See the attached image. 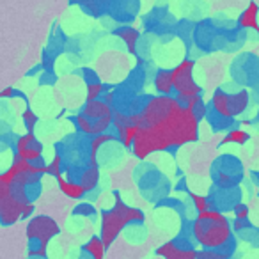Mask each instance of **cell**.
I'll return each instance as SVG.
<instances>
[{
	"label": "cell",
	"mask_w": 259,
	"mask_h": 259,
	"mask_svg": "<svg viewBox=\"0 0 259 259\" xmlns=\"http://www.w3.org/2000/svg\"><path fill=\"white\" fill-rule=\"evenodd\" d=\"M85 83H87L85 85V101L101 100V98L107 94V87H105V83H101L98 78L87 80Z\"/></svg>",
	"instance_id": "cell-19"
},
{
	"label": "cell",
	"mask_w": 259,
	"mask_h": 259,
	"mask_svg": "<svg viewBox=\"0 0 259 259\" xmlns=\"http://www.w3.org/2000/svg\"><path fill=\"white\" fill-rule=\"evenodd\" d=\"M156 255L163 259H199V250L192 236H176L156 248Z\"/></svg>",
	"instance_id": "cell-7"
},
{
	"label": "cell",
	"mask_w": 259,
	"mask_h": 259,
	"mask_svg": "<svg viewBox=\"0 0 259 259\" xmlns=\"http://www.w3.org/2000/svg\"><path fill=\"white\" fill-rule=\"evenodd\" d=\"M16 94V89L15 87H6L2 93H0V98H4V100H8V98H13Z\"/></svg>",
	"instance_id": "cell-28"
},
{
	"label": "cell",
	"mask_w": 259,
	"mask_h": 259,
	"mask_svg": "<svg viewBox=\"0 0 259 259\" xmlns=\"http://www.w3.org/2000/svg\"><path fill=\"white\" fill-rule=\"evenodd\" d=\"M236 250V241L227 247H222V248H201L199 250V259H231Z\"/></svg>",
	"instance_id": "cell-16"
},
{
	"label": "cell",
	"mask_w": 259,
	"mask_h": 259,
	"mask_svg": "<svg viewBox=\"0 0 259 259\" xmlns=\"http://www.w3.org/2000/svg\"><path fill=\"white\" fill-rule=\"evenodd\" d=\"M250 96L245 89H238L234 93L226 89H217L209 101V114L213 115L211 121L229 122L240 114H243L248 107Z\"/></svg>",
	"instance_id": "cell-5"
},
{
	"label": "cell",
	"mask_w": 259,
	"mask_h": 259,
	"mask_svg": "<svg viewBox=\"0 0 259 259\" xmlns=\"http://www.w3.org/2000/svg\"><path fill=\"white\" fill-rule=\"evenodd\" d=\"M57 183H59V188H61L62 194L69 199L80 201V199H83L87 195L85 188H83L76 180H68V178L61 176V178H57Z\"/></svg>",
	"instance_id": "cell-14"
},
{
	"label": "cell",
	"mask_w": 259,
	"mask_h": 259,
	"mask_svg": "<svg viewBox=\"0 0 259 259\" xmlns=\"http://www.w3.org/2000/svg\"><path fill=\"white\" fill-rule=\"evenodd\" d=\"M80 114L89 117L91 121L100 122V121H114L115 110L105 100H96V101H87L82 107V110H80Z\"/></svg>",
	"instance_id": "cell-10"
},
{
	"label": "cell",
	"mask_w": 259,
	"mask_h": 259,
	"mask_svg": "<svg viewBox=\"0 0 259 259\" xmlns=\"http://www.w3.org/2000/svg\"><path fill=\"white\" fill-rule=\"evenodd\" d=\"M146 217L144 211L134 206H128L119 194H115L114 206L110 209L101 211V224H100V236L103 240L105 247H112L114 241L119 238V234L124 231L126 226L134 224H144Z\"/></svg>",
	"instance_id": "cell-3"
},
{
	"label": "cell",
	"mask_w": 259,
	"mask_h": 259,
	"mask_svg": "<svg viewBox=\"0 0 259 259\" xmlns=\"http://www.w3.org/2000/svg\"><path fill=\"white\" fill-rule=\"evenodd\" d=\"M257 122H259V110H257Z\"/></svg>",
	"instance_id": "cell-29"
},
{
	"label": "cell",
	"mask_w": 259,
	"mask_h": 259,
	"mask_svg": "<svg viewBox=\"0 0 259 259\" xmlns=\"http://www.w3.org/2000/svg\"><path fill=\"white\" fill-rule=\"evenodd\" d=\"M188 197H190L192 206H194V209L197 213H202V211H208V209H211L209 197H206V195H199V194H195V192H188Z\"/></svg>",
	"instance_id": "cell-23"
},
{
	"label": "cell",
	"mask_w": 259,
	"mask_h": 259,
	"mask_svg": "<svg viewBox=\"0 0 259 259\" xmlns=\"http://www.w3.org/2000/svg\"><path fill=\"white\" fill-rule=\"evenodd\" d=\"M73 213H75V215H82V217H94V215H96V208H94L93 204H87V202H85V204L76 206Z\"/></svg>",
	"instance_id": "cell-27"
},
{
	"label": "cell",
	"mask_w": 259,
	"mask_h": 259,
	"mask_svg": "<svg viewBox=\"0 0 259 259\" xmlns=\"http://www.w3.org/2000/svg\"><path fill=\"white\" fill-rule=\"evenodd\" d=\"M37 121H39V119H37L36 112L27 105L25 110H23V114H22V122H23V126H25L27 132H32L34 134V128H36Z\"/></svg>",
	"instance_id": "cell-24"
},
{
	"label": "cell",
	"mask_w": 259,
	"mask_h": 259,
	"mask_svg": "<svg viewBox=\"0 0 259 259\" xmlns=\"http://www.w3.org/2000/svg\"><path fill=\"white\" fill-rule=\"evenodd\" d=\"M238 25L241 29L255 30L259 37V6L255 2H250L247 8L243 9L240 16H238Z\"/></svg>",
	"instance_id": "cell-13"
},
{
	"label": "cell",
	"mask_w": 259,
	"mask_h": 259,
	"mask_svg": "<svg viewBox=\"0 0 259 259\" xmlns=\"http://www.w3.org/2000/svg\"><path fill=\"white\" fill-rule=\"evenodd\" d=\"M15 160H23L30 163H45L43 144L37 141L32 132H25L15 141Z\"/></svg>",
	"instance_id": "cell-8"
},
{
	"label": "cell",
	"mask_w": 259,
	"mask_h": 259,
	"mask_svg": "<svg viewBox=\"0 0 259 259\" xmlns=\"http://www.w3.org/2000/svg\"><path fill=\"white\" fill-rule=\"evenodd\" d=\"M112 141H117V137L112 134H101V135L93 137V141H91V153H89L91 165H98V153H100V149L103 148L105 144H108V142H112Z\"/></svg>",
	"instance_id": "cell-17"
},
{
	"label": "cell",
	"mask_w": 259,
	"mask_h": 259,
	"mask_svg": "<svg viewBox=\"0 0 259 259\" xmlns=\"http://www.w3.org/2000/svg\"><path fill=\"white\" fill-rule=\"evenodd\" d=\"M153 87L158 93V96H172L174 82H172V69H158L153 78Z\"/></svg>",
	"instance_id": "cell-12"
},
{
	"label": "cell",
	"mask_w": 259,
	"mask_h": 259,
	"mask_svg": "<svg viewBox=\"0 0 259 259\" xmlns=\"http://www.w3.org/2000/svg\"><path fill=\"white\" fill-rule=\"evenodd\" d=\"M197 139L199 121L185 105H181L165 119L151 126H144L135 139L132 153L139 160H146L153 153L176 149L195 142Z\"/></svg>",
	"instance_id": "cell-1"
},
{
	"label": "cell",
	"mask_w": 259,
	"mask_h": 259,
	"mask_svg": "<svg viewBox=\"0 0 259 259\" xmlns=\"http://www.w3.org/2000/svg\"><path fill=\"white\" fill-rule=\"evenodd\" d=\"M114 36H117L122 41V45H124L130 54L137 55V45L141 41V32L135 27H130V25L119 27V29L114 30Z\"/></svg>",
	"instance_id": "cell-11"
},
{
	"label": "cell",
	"mask_w": 259,
	"mask_h": 259,
	"mask_svg": "<svg viewBox=\"0 0 259 259\" xmlns=\"http://www.w3.org/2000/svg\"><path fill=\"white\" fill-rule=\"evenodd\" d=\"M76 181L85 188L87 194L93 192V190H96L98 183H100V165H91L89 163V165L80 172V176Z\"/></svg>",
	"instance_id": "cell-15"
},
{
	"label": "cell",
	"mask_w": 259,
	"mask_h": 259,
	"mask_svg": "<svg viewBox=\"0 0 259 259\" xmlns=\"http://www.w3.org/2000/svg\"><path fill=\"white\" fill-rule=\"evenodd\" d=\"M231 163H234V158H222L220 162H217L215 169H211V178L215 180V185L220 190L234 188L243 176V167L240 163L231 167Z\"/></svg>",
	"instance_id": "cell-9"
},
{
	"label": "cell",
	"mask_w": 259,
	"mask_h": 259,
	"mask_svg": "<svg viewBox=\"0 0 259 259\" xmlns=\"http://www.w3.org/2000/svg\"><path fill=\"white\" fill-rule=\"evenodd\" d=\"M233 213H234V220H248V217H250V209H248V206L243 204V202H238V204L234 206Z\"/></svg>",
	"instance_id": "cell-26"
},
{
	"label": "cell",
	"mask_w": 259,
	"mask_h": 259,
	"mask_svg": "<svg viewBox=\"0 0 259 259\" xmlns=\"http://www.w3.org/2000/svg\"><path fill=\"white\" fill-rule=\"evenodd\" d=\"M82 250H85L87 254L91 255L93 259H103L105 257V250H107V247H105L103 240H101V236H93L89 241H87L85 245H82Z\"/></svg>",
	"instance_id": "cell-18"
},
{
	"label": "cell",
	"mask_w": 259,
	"mask_h": 259,
	"mask_svg": "<svg viewBox=\"0 0 259 259\" xmlns=\"http://www.w3.org/2000/svg\"><path fill=\"white\" fill-rule=\"evenodd\" d=\"M194 61L190 59H183L180 64L172 68V82H174V94L176 98L185 103V101L192 100L195 96H201L202 89L194 78Z\"/></svg>",
	"instance_id": "cell-6"
},
{
	"label": "cell",
	"mask_w": 259,
	"mask_h": 259,
	"mask_svg": "<svg viewBox=\"0 0 259 259\" xmlns=\"http://www.w3.org/2000/svg\"><path fill=\"white\" fill-rule=\"evenodd\" d=\"M47 174L54 178H61L62 176V156L61 155H55L52 158V162L47 163Z\"/></svg>",
	"instance_id": "cell-25"
},
{
	"label": "cell",
	"mask_w": 259,
	"mask_h": 259,
	"mask_svg": "<svg viewBox=\"0 0 259 259\" xmlns=\"http://www.w3.org/2000/svg\"><path fill=\"white\" fill-rule=\"evenodd\" d=\"M61 233L57 220L48 215H36L27 224V252L29 257H48V243Z\"/></svg>",
	"instance_id": "cell-4"
},
{
	"label": "cell",
	"mask_w": 259,
	"mask_h": 259,
	"mask_svg": "<svg viewBox=\"0 0 259 259\" xmlns=\"http://www.w3.org/2000/svg\"><path fill=\"white\" fill-rule=\"evenodd\" d=\"M183 105L188 108V110L192 112V114L195 115V119H197L199 122H201L202 119H206V117H208V114H209L208 107H206L204 100H202L201 96H195V98H192V100L185 101Z\"/></svg>",
	"instance_id": "cell-20"
},
{
	"label": "cell",
	"mask_w": 259,
	"mask_h": 259,
	"mask_svg": "<svg viewBox=\"0 0 259 259\" xmlns=\"http://www.w3.org/2000/svg\"><path fill=\"white\" fill-rule=\"evenodd\" d=\"M190 233L195 245L201 248H222L234 243V227L226 215L219 209L197 213L192 220Z\"/></svg>",
	"instance_id": "cell-2"
},
{
	"label": "cell",
	"mask_w": 259,
	"mask_h": 259,
	"mask_svg": "<svg viewBox=\"0 0 259 259\" xmlns=\"http://www.w3.org/2000/svg\"><path fill=\"white\" fill-rule=\"evenodd\" d=\"M250 139V135L245 132V130H241V128H234V130H231V132H227L226 134V137L220 141V144L222 146H226V144H236V146H243V144H247V141Z\"/></svg>",
	"instance_id": "cell-21"
},
{
	"label": "cell",
	"mask_w": 259,
	"mask_h": 259,
	"mask_svg": "<svg viewBox=\"0 0 259 259\" xmlns=\"http://www.w3.org/2000/svg\"><path fill=\"white\" fill-rule=\"evenodd\" d=\"M73 121H75V126L80 130V132H82L83 135H91V137H96V128H94V122L91 121L89 117H85V115H82L78 112V114L75 115V119H73Z\"/></svg>",
	"instance_id": "cell-22"
}]
</instances>
